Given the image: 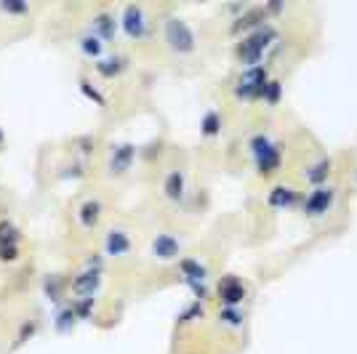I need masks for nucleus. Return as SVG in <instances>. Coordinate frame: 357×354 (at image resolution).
<instances>
[{
	"label": "nucleus",
	"mask_w": 357,
	"mask_h": 354,
	"mask_svg": "<svg viewBox=\"0 0 357 354\" xmlns=\"http://www.w3.org/2000/svg\"><path fill=\"white\" fill-rule=\"evenodd\" d=\"M163 40L176 56H192L197 51V38H195L192 27L181 16H165Z\"/></svg>",
	"instance_id": "obj_3"
},
{
	"label": "nucleus",
	"mask_w": 357,
	"mask_h": 354,
	"mask_svg": "<svg viewBox=\"0 0 357 354\" xmlns=\"http://www.w3.org/2000/svg\"><path fill=\"white\" fill-rule=\"evenodd\" d=\"M181 251H184V243L176 232H158L149 243V256L160 264H171V261H178L181 259Z\"/></svg>",
	"instance_id": "obj_8"
},
{
	"label": "nucleus",
	"mask_w": 357,
	"mask_h": 354,
	"mask_svg": "<svg viewBox=\"0 0 357 354\" xmlns=\"http://www.w3.org/2000/svg\"><path fill=\"white\" fill-rule=\"evenodd\" d=\"M0 14L24 16V14H30V6H27V3H14V0H8V3H0Z\"/></svg>",
	"instance_id": "obj_30"
},
{
	"label": "nucleus",
	"mask_w": 357,
	"mask_h": 354,
	"mask_svg": "<svg viewBox=\"0 0 357 354\" xmlns=\"http://www.w3.org/2000/svg\"><path fill=\"white\" fill-rule=\"evenodd\" d=\"M224 131V115L222 109H208L200 120V136L203 139H219Z\"/></svg>",
	"instance_id": "obj_20"
},
{
	"label": "nucleus",
	"mask_w": 357,
	"mask_h": 354,
	"mask_svg": "<svg viewBox=\"0 0 357 354\" xmlns=\"http://www.w3.org/2000/svg\"><path fill=\"white\" fill-rule=\"evenodd\" d=\"M283 99V83L278 80V77H269L267 88H264V96H261V102L269 104V107H278Z\"/></svg>",
	"instance_id": "obj_27"
},
{
	"label": "nucleus",
	"mask_w": 357,
	"mask_h": 354,
	"mask_svg": "<svg viewBox=\"0 0 357 354\" xmlns=\"http://www.w3.org/2000/svg\"><path fill=\"white\" fill-rule=\"evenodd\" d=\"M219 323H222L224 328L238 330V328H243V323H245V314H243L240 307H222V309H219Z\"/></svg>",
	"instance_id": "obj_22"
},
{
	"label": "nucleus",
	"mask_w": 357,
	"mask_h": 354,
	"mask_svg": "<svg viewBox=\"0 0 357 354\" xmlns=\"http://www.w3.org/2000/svg\"><path fill=\"white\" fill-rule=\"evenodd\" d=\"M203 314H206L203 301H192L187 309L178 314V325H192V323H197V320H203Z\"/></svg>",
	"instance_id": "obj_28"
},
{
	"label": "nucleus",
	"mask_w": 357,
	"mask_h": 354,
	"mask_svg": "<svg viewBox=\"0 0 357 354\" xmlns=\"http://www.w3.org/2000/svg\"><path fill=\"white\" fill-rule=\"evenodd\" d=\"M77 88H80V93H83L89 102L96 104V107H107V96L99 91L96 83H91L89 77H80V80H77Z\"/></svg>",
	"instance_id": "obj_23"
},
{
	"label": "nucleus",
	"mask_w": 357,
	"mask_h": 354,
	"mask_svg": "<svg viewBox=\"0 0 357 354\" xmlns=\"http://www.w3.org/2000/svg\"><path fill=\"white\" fill-rule=\"evenodd\" d=\"M331 176H333V157H317L301 168V181H307L310 187H323Z\"/></svg>",
	"instance_id": "obj_16"
},
{
	"label": "nucleus",
	"mask_w": 357,
	"mask_h": 354,
	"mask_svg": "<svg viewBox=\"0 0 357 354\" xmlns=\"http://www.w3.org/2000/svg\"><path fill=\"white\" fill-rule=\"evenodd\" d=\"M136 155H139V149H136V144H131V141L115 144L112 152H109V162H107L109 176H126V174L134 168Z\"/></svg>",
	"instance_id": "obj_9"
},
{
	"label": "nucleus",
	"mask_w": 357,
	"mask_h": 354,
	"mask_svg": "<svg viewBox=\"0 0 357 354\" xmlns=\"http://www.w3.org/2000/svg\"><path fill=\"white\" fill-rule=\"evenodd\" d=\"M102 275H105V269H83V272H77L73 277V282H70V291L75 293V298L99 293V288H102Z\"/></svg>",
	"instance_id": "obj_14"
},
{
	"label": "nucleus",
	"mask_w": 357,
	"mask_h": 354,
	"mask_svg": "<svg viewBox=\"0 0 357 354\" xmlns=\"http://www.w3.org/2000/svg\"><path fill=\"white\" fill-rule=\"evenodd\" d=\"M96 38H102L105 43H109V40H115L120 32V22L118 16H115V11H99V14L91 16V27H89Z\"/></svg>",
	"instance_id": "obj_15"
},
{
	"label": "nucleus",
	"mask_w": 357,
	"mask_h": 354,
	"mask_svg": "<svg viewBox=\"0 0 357 354\" xmlns=\"http://www.w3.org/2000/svg\"><path fill=\"white\" fill-rule=\"evenodd\" d=\"M128 67H131V59L126 54H107L93 64V70L102 80H118L128 72Z\"/></svg>",
	"instance_id": "obj_13"
},
{
	"label": "nucleus",
	"mask_w": 357,
	"mask_h": 354,
	"mask_svg": "<svg viewBox=\"0 0 357 354\" xmlns=\"http://www.w3.org/2000/svg\"><path fill=\"white\" fill-rule=\"evenodd\" d=\"M43 293L48 301H54V304H59L61 307V293H64V282H61L59 275H48L43 280Z\"/></svg>",
	"instance_id": "obj_25"
},
{
	"label": "nucleus",
	"mask_w": 357,
	"mask_h": 354,
	"mask_svg": "<svg viewBox=\"0 0 357 354\" xmlns=\"http://www.w3.org/2000/svg\"><path fill=\"white\" fill-rule=\"evenodd\" d=\"M105 45H107L105 40H102V38H96V35H93L91 30L83 32V35L77 38V51H80L86 59L93 61V64H96V61L105 56Z\"/></svg>",
	"instance_id": "obj_19"
},
{
	"label": "nucleus",
	"mask_w": 357,
	"mask_h": 354,
	"mask_svg": "<svg viewBox=\"0 0 357 354\" xmlns=\"http://www.w3.org/2000/svg\"><path fill=\"white\" fill-rule=\"evenodd\" d=\"M19 240H22L19 226L8 219H0V245H19Z\"/></svg>",
	"instance_id": "obj_26"
},
{
	"label": "nucleus",
	"mask_w": 357,
	"mask_h": 354,
	"mask_svg": "<svg viewBox=\"0 0 357 354\" xmlns=\"http://www.w3.org/2000/svg\"><path fill=\"white\" fill-rule=\"evenodd\" d=\"M38 333V323L35 320H24L22 328H19V336H16V346H22V344H27Z\"/></svg>",
	"instance_id": "obj_29"
},
{
	"label": "nucleus",
	"mask_w": 357,
	"mask_h": 354,
	"mask_svg": "<svg viewBox=\"0 0 357 354\" xmlns=\"http://www.w3.org/2000/svg\"><path fill=\"white\" fill-rule=\"evenodd\" d=\"M70 304H73L77 320H91L93 309H96V295H80V298H73Z\"/></svg>",
	"instance_id": "obj_24"
},
{
	"label": "nucleus",
	"mask_w": 357,
	"mask_h": 354,
	"mask_svg": "<svg viewBox=\"0 0 357 354\" xmlns=\"http://www.w3.org/2000/svg\"><path fill=\"white\" fill-rule=\"evenodd\" d=\"M131 251H134V240H131L128 229L112 226L105 235V256H109V259H126Z\"/></svg>",
	"instance_id": "obj_12"
},
{
	"label": "nucleus",
	"mask_w": 357,
	"mask_h": 354,
	"mask_svg": "<svg viewBox=\"0 0 357 354\" xmlns=\"http://www.w3.org/2000/svg\"><path fill=\"white\" fill-rule=\"evenodd\" d=\"M3 139H6V136H3V128H0V144H3Z\"/></svg>",
	"instance_id": "obj_32"
},
{
	"label": "nucleus",
	"mask_w": 357,
	"mask_h": 354,
	"mask_svg": "<svg viewBox=\"0 0 357 354\" xmlns=\"http://www.w3.org/2000/svg\"><path fill=\"white\" fill-rule=\"evenodd\" d=\"M163 197L171 203H181L187 197V174L184 168H171L163 178Z\"/></svg>",
	"instance_id": "obj_17"
},
{
	"label": "nucleus",
	"mask_w": 357,
	"mask_h": 354,
	"mask_svg": "<svg viewBox=\"0 0 357 354\" xmlns=\"http://www.w3.org/2000/svg\"><path fill=\"white\" fill-rule=\"evenodd\" d=\"M77 323V317H75V309L73 304H61L59 309H56V317H54V328L59 330V333H70Z\"/></svg>",
	"instance_id": "obj_21"
},
{
	"label": "nucleus",
	"mask_w": 357,
	"mask_h": 354,
	"mask_svg": "<svg viewBox=\"0 0 357 354\" xmlns=\"http://www.w3.org/2000/svg\"><path fill=\"white\" fill-rule=\"evenodd\" d=\"M216 295H219V304L222 307H243V301L248 298V288H245V282L240 280V277L229 275V277H224L219 282Z\"/></svg>",
	"instance_id": "obj_11"
},
{
	"label": "nucleus",
	"mask_w": 357,
	"mask_h": 354,
	"mask_svg": "<svg viewBox=\"0 0 357 354\" xmlns=\"http://www.w3.org/2000/svg\"><path fill=\"white\" fill-rule=\"evenodd\" d=\"M178 280L184 282L195 293V301H208L211 288H208V266L203 264L195 256H181L176 261Z\"/></svg>",
	"instance_id": "obj_4"
},
{
	"label": "nucleus",
	"mask_w": 357,
	"mask_h": 354,
	"mask_svg": "<svg viewBox=\"0 0 357 354\" xmlns=\"http://www.w3.org/2000/svg\"><path fill=\"white\" fill-rule=\"evenodd\" d=\"M120 22V32L131 40V43H142L147 40L149 32H152V19H149V11L144 6H123L118 14Z\"/></svg>",
	"instance_id": "obj_5"
},
{
	"label": "nucleus",
	"mask_w": 357,
	"mask_h": 354,
	"mask_svg": "<svg viewBox=\"0 0 357 354\" xmlns=\"http://www.w3.org/2000/svg\"><path fill=\"white\" fill-rule=\"evenodd\" d=\"M19 261V245H0V264H16Z\"/></svg>",
	"instance_id": "obj_31"
},
{
	"label": "nucleus",
	"mask_w": 357,
	"mask_h": 354,
	"mask_svg": "<svg viewBox=\"0 0 357 354\" xmlns=\"http://www.w3.org/2000/svg\"><path fill=\"white\" fill-rule=\"evenodd\" d=\"M301 200H304L301 192H298L294 184H285V181L275 184L267 192V208H272V210H291V208H296Z\"/></svg>",
	"instance_id": "obj_10"
},
{
	"label": "nucleus",
	"mask_w": 357,
	"mask_h": 354,
	"mask_svg": "<svg viewBox=\"0 0 357 354\" xmlns=\"http://www.w3.org/2000/svg\"><path fill=\"white\" fill-rule=\"evenodd\" d=\"M248 155L253 160V168L256 174L261 178H272L280 174L283 168V157H285V149L269 136V133H253L248 139Z\"/></svg>",
	"instance_id": "obj_2"
},
{
	"label": "nucleus",
	"mask_w": 357,
	"mask_h": 354,
	"mask_svg": "<svg viewBox=\"0 0 357 354\" xmlns=\"http://www.w3.org/2000/svg\"><path fill=\"white\" fill-rule=\"evenodd\" d=\"M102 216H105V206L96 197H89L83 206L77 208V222L83 229H96L102 224Z\"/></svg>",
	"instance_id": "obj_18"
},
{
	"label": "nucleus",
	"mask_w": 357,
	"mask_h": 354,
	"mask_svg": "<svg viewBox=\"0 0 357 354\" xmlns=\"http://www.w3.org/2000/svg\"><path fill=\"white\" fill-rule=\"evenodd\" d=\"M336 187L333 184H323V187H312L301 200V213L307 219H326L328 213L336 208Z\"/></svg>",
	"instance_id": "obj_7"
},
{
	"label": "nucleus",
	"mask_w": 357,
	"mask_h": 354,
	"mask_svg": "<svg viewBox=\"0 0 357 354\" xmlns=\"http://www.w3.org/2000/svg\"><path fill=\"white\" fill-rule=\"evenodd\" d=\"M267 83H269V70L264 64L245 67L240 72L238 83H235V99H240V102H261Z\"/></svg>",
	"instance_id": "obj_6"
},
{
	"label": "nucleus",
	"mask_w": 357,
	"mask_h": 354,
	"mask_svg": "<svg viewBox=\"0 0 357 354\" xmlns=\"http://www.w3.org/2000/svg\"><path fill=\"white\" fill-rule=\"evenodd\" d=\"M278 40H280V32H278V27H275L272 22H267V24L259 27V30L248 32V35H243L238 40V48H235L240 67L245 70V67H259V64H264L267 51L278 43Z\"/></svg>",
	"instance_id": "obj_1"
},
{
	"label": "nucleus",
	"mask_w": 357,
	"mask_h": 354,
	"mask_svg": "<svg viewBox=\"0 0 357 354\" xmlns=\"http://www.w3.org/2000/svg\"><path fill=\"white\" fill-rule=\"evenodd\" d=\"M355 181H357V171H355Z\"/></svg>",
	"instance_id": "obj_33"
}]
</instances>
